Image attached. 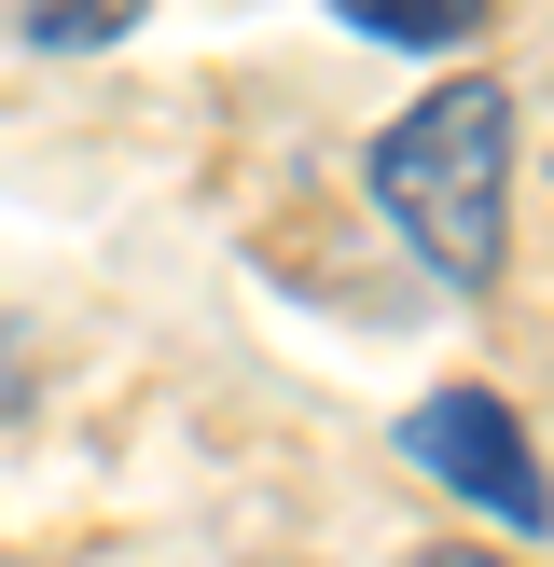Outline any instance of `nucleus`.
I'll return each mask as SVG.
<instances>
[{"instance_id": "2", "label": "nucleus", "mask_w": 554, "mask_h": 567, "mask_svg": "<svg viewBox=\"0 0 554 567\" xmlns=\"http://www.w3.org/2000/svg\"><path fill=\"white\" fill-rule=\"evenodd\" d=\"M402 457L430 471V485H458L485 526H541V457H526V415L499 402V388H430V402L402 415Z\"/></svg>"}, {"instance_id": "1", "label": "nucleus", "mask_w": 554, "mask_h": 567, "mask_svg": "<svg viewBox=\"0 0 554 567\" xmlns=\"http://www.w3.org/2000/svg\"><path fill=\"white\" fill-rule=\"evenodd\" d=\"M375 194H388V221L416 236L430 277L485 291V277H499V221H513V208H499V194H513V97H499L485 70L430 83V97L375 138Z\"/></svg>"}, {"instance_id": "3", "label": "nucleus", "mask_w": 554, "mask_h": 567, "mask_svg": "<svg viewBox=\"0 0 554 567\" xmlns=\"http://www.w3.org/2000/svg\"><path fill=\"white\" fill-rule=\"evenodd\" d=\"M347 28H375V42H416V55H443V42H471L485 28V0H332Z\"/></svg>"}, {"instance_id": "4", "label": "nucleus", "mask_w": 554, "mask_h": 567, "mask_svg": "<svg viewBox=\"0 0 554 567\" xmlns=\"http://www.w3.org/2000/svg\"><path fill=\"white\" fill-rule=\"evenodd\" d=\"M138 14H153V0H28V42L42 55H98V42H125Z\"/></svg>"}, {"instance_id": "5", "label": "nucleus", "mask_w": 554, "mask_h": 567, "mask_svg": "<svg viewBox=\"0 0 554 567\" xmlns=\"http://www.w3.org/2000/svg\"><path fill=\"white\" fill-rule=\"evenodd\" d=\"M430 567H513V554H430Z\"/></svg>"}]
</instances>
